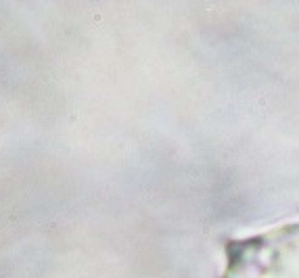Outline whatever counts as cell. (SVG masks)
Listing matches in <instances>:
<instances>
[{
    "instance_id": "cell-1",
    "label": "cell",
    "mask_w": 299,
    "mask_h": 278,
    "mask_svg": "<svg viewBox=\"0 0 299 278\" xmlns=\"http://www.w3.org/2000/svg\"><path fill=\"white\" fill-rule=\"evenodd\" d=\"M220 278H299V220L228 241Z\"/></svg>"
}]
</instances>
